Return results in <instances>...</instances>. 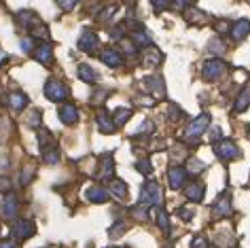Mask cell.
I'll return each instance as SVG.
<instances>
[{"label":"cell","instance_id":"28","mask_svg":"<svg viewBox=\"0 0 250 248\" xmlns=\"http://www.w3.org/2000/svg\"><path fill=\"white\" fill-rule=\"evenodd\" d=\"M42 159H45L47 164H58V159H60L58 148L55 146H45L42 148Z\"/></svg>","mask_w":250,"mask_h":248},{"label":"cell","instance_id":"20","mask_svg":"<svg viewBox=\"0 0 250 248\" xmlns=\"http://www.w3.org/2000/svg\"><path fill=\"white\" fill-rule=\"evenodd\" d=\"M77 74H79L81 81H85V83H96V81H98V72L93 70L91 66H87V64H81Z\"/></svg>","mask_w":250,"mask_h":248},{"label":"cell","instance_id":"36","mask_svg":"<svg viewBox=\"0 0 250 248\" xmlns=\"http://www.w3.org/2000/svg\"><path fill=\"white\" fill-rule=\"evenodd\" d=\"M34 174V170L32 168H26V172L21 174V185H28V181H30V176Z\"/></svg>","mask_w":250,"mask_h":248},{"label":"cell","instance_id":"35","mask_svg":"<svg viewBox=\"0 0 250 248\" xmlns=\"http://www.w3.org/2000/svg\"><path fill=\"white\" fill-rule=\"evenodd\" d=\"M115 11H117V7H108V9H104L102 13L98 15V20H100V21H106V20H108V17H110L112 13H115Z\"/></svg>","mask_w":250,"mask_h":248},{"label":"cell","instance_id":"42","mask_svg":"<svg viewBox=\"0 0 250 248\" xmlns=\"http://www.w3.org/2000/svg\"><path fill=\"white\" fill-rule=\"evenodd\" d=\"M0 248H17L13 242H2V244H0Z\"/></svg>","mask_w":250,"mask_h":248},{"label":"cell","instance_id":"31","mask_svg":"<svg viewBox=\"0 0 250 248\" xmlns=\"http://www.w3.org/2000/svg\"><path fill=\"white\" fill-rule=\"evenodd\" d=\"M136 168H138V172H142V174H146V176L153 172V165H151V161L148 159H140L138 164H136Z\"/></svg>","mask_w":250,"mask_h":248},{"label":"cell","instance_id":"32","mask_svg":"<svg viewBox=\"0 0 250 248\" xmlns=\"http://www.w3.org/2000/svg\"><path fill=\"white\" fill-rule=\"evenodd\" d=\"M28 125L30 127H39L41 125V110H32L28 115Z\"/></svg>","mask_w":250,"mask_h":248},{"label":"cell","instance_id":"2","mask_svg":"<svg viewBox=\"0 0 250 248\" xmlns=\"http://www.w3.org/2000/svg\"><path fill=\"white\" fill-rule=\"evenodd\" d=\"M45 96H47L51 102H64L66 98L70 96V89H68L64 83H60V81L49 79L47 85H45Z\"/></svg>","mask_w":250,"mask_h":248},{"label":"cell","instance_id":"17","mask_svg":"<svg viewBox=\"0 0 250 248\" xmlns=\"http://www.w3.org/2000/svg\"><path fill=\"white\" fill-rule=\"evenodd\" d=\"M87 200H89L91 204H104L106 200H108V191H106L104 187H91L89 191H87Z\"/></svg>","mask_w":250,"mask_h":248},{"label":"cell","instance_id":"37","mask_svg":"<svg viewBox=\"0 0 250 248\" xmlns=\"http://www.w3.org/2000/svg\"><path fill=\"white\" fill-rule=\"evenodd\" d=\"M153 7L157 11H164V9H170V4H167V2H153Z\"/></svg>","mask_w":250,"mask_h":248},{"label":"cell","instance_id":"27","mask_svg":"<svg viewBox=\"0 0 250 248\" xmlns=\"http://www.w3.org/2000/svg\"><path fill=\"white\" fill-rule=\"evenodd\" d=\"M132 41H134V45H140V47H151L153 45V39L146 32H142V30L132 34Z\"/></svg>","mask_w":250,"mask_h":248},{"label":"cell","instance_id":"15","mask_svg":"<svg viewBox=\"0 0 250 248\" xmlns=\"http://www.w3.org/2000/svg\"><path fill=\"white\" fill-rule=\"evenodd\" d=\"M248 32H250V21L248 20H240V21H235L233 30H231V36H233L235 41H244L248 36Z\"/></svg>","mask_w":250,"mask_h":248},{"label":"cell","instance_id":"10","mask_svg":"<svg viewBox=\"0 0 250 248\" xmlns=\"http://www.w3.org/2000/svg\"><path fill=\"white\" fill-rule=\"evenodd\" d=\"M100 60H102L106 66H110V68H119L123 64V58H121V53H119L117 49H104V51L100 53Z\"/></svg>","mask_w":250,"mask_h":248},{"label":"cell","instance_id":"43","mask_svg":"<svg viewBox=\"0 0 250 248\" xmlns=\"http://www.w3.org/2000/svg\"><path fill=\"white\" fill-rule=\"evenodd\" d=\"M4 62V53H2V49H0V64Z\"/></svg>","mask_w":250,"mask_h":248},{"label":"cell","instance_id":"33","mask_svg":"<svg viewBox=\"0 0 250 248\" xmlns=\"http://www.w3.org/2000/svg\"><path fill=\"white\" fill-rule=\"evenodd\" d=\"M191 248H208V242H206V238H202V235H195L191 242Z\"/></svg>","mask_w":250,"mask_h":248},{"label":"cell","instance_id":"18","mask_svg":"<svg viewBox=\"0 0 250 248\" xmlns=\"http://www.w3.org/2000/svg\"><path fill=\"white\" fill-rule=\"evenodd\" d=\"M9 106L20 113V110H23V108L28 106V98L23 96L21 91H13V94L9 96Z\"/></svg>","mask_w":250,"mask_h":248},{"label":"cell","instance_id":"14","mask_svg":"<svg viewBox=\"0 0 250 248\" xmlns=\"http://www.w3.org/2000/svg\"><path fill=\"white\" fill-rule=\"evenodd\" d=\"M185 178H187L185 170L178 168V165L167 172V181H170V187H172V189H183V187H185Z\"/></svg>","mask_w":250,"mask_h":248},{"label":"cell","instance_id":"19","mask_svg":"<svg viewBox=\"0 0 250 248\" xmlns=\"http://www.w3.org/2000/svg\"><path fill=\"white\" fill-rule=\"evenodd\" d=\"M185 193L191 202H202L204 200V185L202 183H191L189 187L185 189Z\"/></svg>","mask_w":250,"mask_h":248},{"label":"cell","instance_id":"11","mask_svg":"<svg viewBox=\"0 0 250 248\" xmlns=\"http://www.w3.org/2000/svg\"><path fill=\"white\" fill-rule=\"evenodd\" d=\"M212 212L216 216H227L231 212V195L229 193H223L218 200L214 202V206H212Z\"/></svg>","mask_w":250,"mask_h":248},{"label":"cell","instance_id":"6","mask_svg":"<svg viewBox=\"0 0 250 248\" xmlns=\"http://www.w3.org/2000/svg\"><path fill=\"white\" fill-rule=\"evenodd\" d=\"M142 89L151 91L155 98H164L166 96V85H164V79H161V77H146V79H142Z\"/></svg>","mask_w":250,"mask_h":248},{"label":"cell","instance_id":"23","mask_svg":"<svg viewBox=\"0 0 250 248\" xmlns=\"http://www.w3.org/2000/svg\"><path fill=\"white\" fill-rule=\"evenodd\" d=\"M132 117V108H117L115 115H112V121H115V127L117 125H125Z\"/></svg>","mask_w":250,"mask_h":248},{"label":"cell","instance_id":"39","mask_svg":"<svg viewBox=\"0 0 250 248\" xmlns=\"http://www.w3.org/2000/svg\"><path fill=\"white\" fill-rule=\"evenodd\" d=\"M180 216H183L185 221H189L191 216H193V212H191V210H180Z\"/></svg>","mask_w":250,"mask_h":248},{"label":"cell","instance_id":"22","mask_svg":"<svg viewBox=\"0 0 250 248\" xmlns=\"http://www.w3.org/2000/svg\"><path fill=\"white\" fill-rule=\"evenodd\" d=\"M17 20H20V23L21 26H26V28L39 26V17H36V13H32V11H20Z\"/></svg>","mask_w":250,"mask_h":248},{"label":"cell","instance_id":"26","mask_svg":"<svg viewBox=\"0 0 250 248\" xmlns=\"http://www.w3.org/2000/svg\"><path fill=\"white\" fill-rule=\"evenodd\" d=\"M112 172H115V161H112V155H104L102 157V178H108L112 176Z\"/></svg>","mask_w":250,"mask_h":248},{"label":"cell","instance_id":"3","mask_svg":"<svg viewBox=\"0 0 250 248\" xmlns=\"http://www.w3.org/2000/svg\"><path fill=\"white\" fill-rule=\"evenodd\" d=\"M208 123H210V117L208 115H199L197 119H193L189 123V127H187V132H185L187 140H189V142H197L199 138H202L204 129L208 127Z\"/></svg>","mask_w":250,"mask_h":248},{"label":"cell","instance_id":"5","mask_svg":"<svg viewBox=\"0 0 250 248\" xmlns=\"http://www.w3.org/2000/svg\"><path fill=\"white\" fill-rule=\"evenodd\" d=\"M214 153L221 159H235V157H240V148H237L235 142H231V140H218L214 145Z\"/></svg>","mask_w":250,"mask_h":248},{"label":"cell","instance_id":"38","mask_svg":"<svg viewBox=\"0 0 250 248\" xmlns=\"http://www.w3.org/2000/svg\"><path fill=\"white\" fill-rule=\"evenodd\" d=\"M60 7H62V9H66V11H70V9L77 7V2H60Z\"/></svg>","mask_w":250,"mask_h":248},{"label":"cell","instance_id":"16","mask_svg":"<svg viewBox=\"0 0 250 248\" xmlns=\"http://www.w3.org/2000/svg\"><path fill=\"white\" fill-rule=\"evenodd\" d=\"M96 121H98V127L102 129L104 134H112V132H115V121H112V117L108 113H104V110H102V113H98Z\"/></svg>","mask_w":250,"mask_h":248},{"label":"cell","instance_id":"4","mask_svg":"<svg viewBox=\"0 0 250 248\" xmlns=\"http://www.w3.org/2000/svg\"><path fill=\"white\" fill-rule=\"evenodd\" d=\"M34 231H36L34 223L28 221V219H21V221H17L15 225H13V238H17L20 242L30 240V238L34 235Z\"/></svg>","mask_w":250,"mask_h":248},{"label":"cell","instance_id":"41","mask_svg":"<svg viewBox=\"0 0 250 248\" xmlns=\"http://www.w3.org/2000/svg\"><path fill=\"white\" fill-rule=\"evenodd\" d=\"M21 47L26 49V51H30V49H32V42H30V41H21Z\"/></svg>","mask_w":250,"mask_h":248},{"label":"cell","instance_id":"8","mask_svg":"<svg viewBox=\"0 0 250 248\" xmlns=\"http://www.w3.org/2000/svg\"><path fill=\"white\" fill-rule=\"evenodd\" d=\"M98 34L96 32H91V30H83V34H81V39H79V49L81 51H85V53H91V51H96L98 49Z\"/></svg>","mask_w":250,"mask_h":248},{"label":"cell","instance_id":"34","mask_svg":"<svg viewBox=\"0 0 250 248\" xmlns=\"http://www.w3.org/2000/svg\"><path fill=\"white\" fill-rule=\"evenodd\" d=\"M134 216L138 221H146L148 219V214H146V208H142V206H136L134 208Z\"/></svg>","mask_w":250,"mask_h":248},{"label":"cell","instance_id":"25","mask_svg":"<svg viewBox=\"0 0 250 248\" xmlns=\"http://www.w3.org/2000/svg\"><path fill=\"white\" fill-rule=\"evenodd\" d=\"M161 60H164V55H161L159 51H145V58H142V62H145L146 68H155Z\"/></svg>","mask_w":250,"mask_h":248},{"label":"cell","instance_id":"40","mask_svg":"<svg viewBox=\"0 0 250 248\" xmlns=\"http://www.w3.org/2000/svg\"><path fill=\"white\" fill-rule=\"evenodd\" d=\"M218 134H221V129L214 127V129H212V136H210V138H212V140H218Z\"/></svg>","mask_w":250,"mask_h":248},{"label":"cell","instance_id":"12","mask_svg":"<svg viewBox=\"0 0 250 248\" xmlns=\"http://www.w3.org/2000/svg\"><path fill=\"white\" fill-rule=\"evenodd\" d=\"M17 208H20V202H17V195L15 193H7L4 195V202H2V214L7 219H13L17 214Z\"/></svg>","mask_w":250,"mask_h":248},{"label":"cell","instance_id":"21","mask_svg":"<svg viewBox=\"0 0 250 248\" xmlns=\"http://www.w3.org/2000/svg\"><path fill=\"white\" fill-rule=\"evenodd\" d=\"M108 189H110V193L119 197V200H125L127 197V185H125L123 181H117V178H112L110 185H108Z\"/></svg>","mask_w":250,"mask_h":248},{"label":"cell","instance_id":"7","mask_svg":"<svg viewBox=\"0 0 250 248\" xmlns=\"http://www.w3.org/2000/svg\"><path fill=\"white\" fill-rule=\"evenodd\" d=\"M225 68H227V64H225L223 60L214 58V60H210V62H206V64H204V77L210 79V81H214V79H218L225 72Z\"/></svg>","mask_w":250,"mask_h":248},{"label":"cell","instance_id":"13","mask_svg":"<svg viewBox=\"0 0 250 248\" xmlns=\"http://www.w3.org/2000/svg\"><path fill=\"white\" fill-rule=\"evenodd\" d=\"M34 58L41 62V64H51L53 60V49L49 42H41L39 47H34Z\"/></svg>","mask_w":250,"mask_h":248},{"label":"cell","instance_id":"9","mask_svg":"<svg viewBox=\"0 0 250 248\" xmlns=\"http://www.w3.org/2000/svg\"><path fill=\"white\" fill-rule=\"evenodd\" d=\"M60 119L62 123H66V125H74L79 119V110L74 104H64V106H60Z\"/></svg>","mask_w":250,"mask_h":248},{"label":"cell","instance_id":"30","mask_svg":"<svg viewBox=\"0 0 250 248\" xmlns=\"http://www.w3.org/2000/svg\"><path fill=\"white\" fill-rule=\"evenodd\" d=\"M157 225L164 229V231H170V221H167V214L164 212V210L157 212Z\"/></svg>","mask_w":250,"mask_h":248},{"label":"cell","instance_id":"44","mask_svg":"<svg viewBox=\"0 0 250 248\" xmlns=\"http://www.w3.org/2000/svg\"><path fill=\"white\" fill-rule=\"evenodd\" d=\"M117 248H123V246H117Z\"/></svg>","mask_w":250,"mask_h":248},{"label":"cell","instance_id":"29","mask_svg":"<svg viewBox=\"0 0 250 248\" xmlns=\"http://www.w3.org/2000/svg\"><path fill=\"white\" fill-rule=\"evenodd\" d=\"M187 170H189V174H202V172L206 170V164L199 159H189V165H187Z\"/></svg>","mask_w":250,"mask_h":248},{"label":"cell","instance_id":"1","mask_svg":"<svg viewBox=\"0 0 250 248\" xmlns=\"http://www.w3.org/2000/svg\"><path fill=\"white\" fill-rule=\"evenodd\" d=\"M161 204V189L159 183L155 181H146L140 189V204L138 206L142 208H151V206H159Z\"/></svg>","mask_w":250,"mask_h":248},{"label":"cell","instance_id":"24","mask_svg":"<svg viewBox=\"0 0 250 248\" xmlns=\"http://www.w3.org/2000/svg\"><path fill=\"white\" fill-rule=\"evenodd\" d=\"M250 106V87H246L240 94V98H237V102H235V113H244V110H246Z\"/></svg>","mask_w":250,"mask_h":248}]
</instances>
